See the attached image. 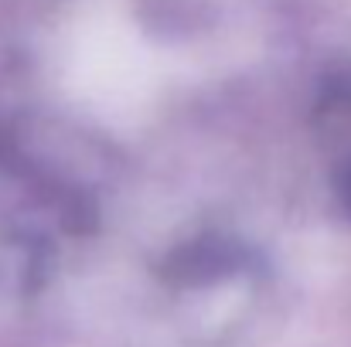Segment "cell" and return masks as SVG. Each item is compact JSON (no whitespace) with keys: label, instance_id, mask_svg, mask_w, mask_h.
Here are the masks:
<instances>
[{"label":"cell","instance_id":"obj_1","mask_svg":"<svg viewBox=\"0 0 351 347\" xmlns=\"http://www.w3.org/2000/svg\"><path fill=\"white\" fill-rule=\"evenodd\" d=\"M348 194H351V191H348Z\"/></svg>","mask_w":351,"mask_h":347}]
</instances>
